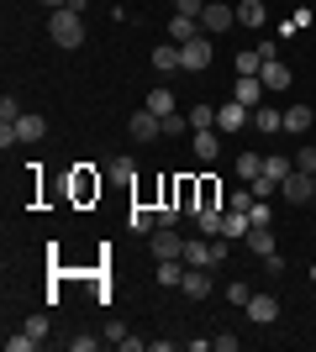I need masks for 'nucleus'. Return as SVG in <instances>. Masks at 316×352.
Instances as JSON below:
<instances>
[{"instance_id": "1", "label": "nucleus", "mask_w": 316, "mask_h": 352, "mask_svg": "<svg viewBox=\"0 0 316 352\" xmlns=\"http://www.w3.org/2000/svg\"><path fill=\"white\" fill-rule=\"evenodd\" d=\"M48 37H53V47H79L85 43V16L69 11V6L48 11Z\"/></svg>"}, {"instance_id": "2", "label": "nucleus", "mask_w": 316, "mask_h": 352, "mask_svg": "<svg viewBox=\"0 0 316 352\" xmlns=\"http://www.w3.org/2000/svg\"><path fill=\"white\" fill-rule=\"evenodd\" d=\"M211 63V37L200 32V37H190V43H180V69L185 74H200Z\"/></svg>"}, {"instance_id": "3", "label": "nucleus", "mask_w": 316, "mask_h": 352, "mask_svg": "<svg viewBox=\"0 0 316 352\" xmlns=\"http://www.w3.org/2000/svg\"><path fill=\"white\" fill-rule=\"evenodd\" d=\"M227 27H238V6H222V0H206V11H200V32H227Z\"/></svg>"}, {"instance_id": "4", "label": "nucleus", "mask_w": 316, "mask_h": 352, "mask_svg": "<svg viewBox=\"0 0 316 352\" xmlns=\"http://www.w3.org/2000/svg\"><path fill=\"white\" fill-rule=\"evenodd\" d=\"M148 248H153V258H185V236L174 232V226H153Z\"/></svg>"}, {"instance_id": "5", "label": "nucleus", "mask_w": 316, "mask_h": 352, "mask_svg": "<svg viewBox=\"0 0 316 352\" xmlns=\"http://www.w3.org/2000/svg\"><path fill=\"white\" fill-rule=\"evenodd\" d=\"M280 195H285L290 206H306V200H316V184H311V174H306V168H290L285 184H280Z\"/></svg>"}, {"instance_id": "6", "label": "nucleus", "mask_w": 316, "mask_h": 352, "mask_svg": "<svg viewBox=\"0 0 316 352\" xmlns=\"http://www.w3.org/2000/svg\"><path fill=\"white\" fill-rule=\"evenodd\" d=\"M232 100H242L248 111H258V105H264V79H258V74H238V85H232Z\"/></svg>"}, {"instance_id": "7", "label": "nucleus", "mask_w": 316, "mask_h": 352, "mask_svg": "<svg viewBox=\"0 0 316 352\" xmlns=\"http://www.w3.org/2000/svg\"><path fill=\"white\" fill-rule=\"evenodd\" d=\"M242 310H248V321H253V326H274V321H280V300H274V294H253Z\"/></svg>"}, {"instance_id": "8", "label": "nucleus", "mask_w": 316, "mask_h": 352, "mask_svg": "<svg viewBox=\"0 0 316 352\" xmlns=\"http://www.w3.org/2000/svg\"><path fill=\"white\" fill-rule=\"evenodd\" d=\"M216 126H222V132H238V126H253V111H248L242 100H227L222 111H216Z\"/></svg>"}, {"instance_id": "9", "label": "nucleus", "mask_w": 316, "mask_h": 352, "mask_svg": "<svg viewBox=\"0 0 316 352\" xmlns=\"http://www.w3.org/2000/svg\"><path fill=\"white\" fill-rule=\"evenodd\" d=\"M190 153H196L200 163L216 158V153H222V142H216V126H196V132H190Z\"/></svg>"}, {"instance_id": "10", "label": "nucleus", "mask_w": 316, "mask_h": 352, "mask_svg": "<svg viewBox=\"0 0 316 352\" xmlns=\"http://www.w3.org/2000/svg\"><path fill=\"white\" fill-rule=\"evenodd\" d=\"M132 137H137V142H153V137H164V116H153L148 105H143V111L132 116Z\"/></svg>"}, {"instance_id": "11", "label": "nucleus", "mask_w": 316, "mask_h": 352, "mask_svg": "<svg viewBox=\"0 0 316 352\" xmlns=\"http://www.w3.org/2000/svg\"><path fill=\"white\" fill-rule=\"evenodd\" d=\"M180 294H190V300H206V294H211V268H185Z\"/></svg>"}, {"instance_id": "12", "label": "nucleus", "mask_w": 316, "mask_h": 352, "mask_svg": "<svg viewBox=\"0 0 316 352\" xmlns=\"http://www.w3.org/2000/svg\"><path fill=\"white\" fill-rule=\"evenodd\" d=\"M264 21H269L264 0H238V27H253V32H264Z\"/></svg>"}, {"instance_id": "13", "label": "nucleus", "mask_w": 316, "mask_h": 352, "mask_svg": "<svg viewBox=\"0 0 316 352\" xmlns=\"http://www.w3.org/2000/svg\"><path fill=\"white\" fill-rule=\"evenodd\" d=\"M16 137H21V142H43V137H48V121L37 116V111H21V121H16Z\"/></svg>"}, {"instance_id": "14", "label": "nucleus", "mask_w": 316, "mask_h": 352, "mask_svg": "<svg viewBox=\"0 0 316 352\" xmlns=\"http://www.w3.org/2000/svg\"><path fill=\"white\" fill-rule=\"evenodd\" d=\"M248 232H253V221H248V210H227V216H222V236H227V242H242Z\"/></svg>"}, {"instance_id": "15", "label": "nucleus", "mask_w": 316, "mask_h": 352, "mask_svg": "<svg viewBox=\"0 0 316 352\" xmlns=\"http://www.w3.org/2000/svg\"><path fill=\"white\" fill-rule=\"evenodd\" d=\"M242 248L258 252V258H274V252H280V248H274V232H269V226H253V232L242 236Z\"/></svg>"}, {"instance_id": "16", "label": "nucleus", "mask_w": 316, "mask_h": 352, "mask_svg": "<svg viewBox=\"0 0 316 352\" xmlns=\"http://www.w3.org/2000/svg\"><path fill=\"white\" fill-rule=\"evenodd\" d=\"M258 79H264V89H290V79H295V74H290V63H264V69H258Z\"/></svg>"}, {"instance_id": "17", "label": "nucleus", "mask_w": 316, "mask_h": 352, "mask_svg": "<svg viewBox=\"0 0 316 352\" xmlns=\"http://www.w3.org/2000/svg\"><path fill=\"white\" fill-rule=\"evenodd\" d=\"M185 258H158V284H164V289H180L185 284Z\"/></svg>"}, {"instance_id": "18", "label": "nucleus", "mask_w": 316, "mask_h": 352, "mask_svg": "<svg viewBox=\"0 0 316 352\" xmlns=\"http://www.w3.org/2000/svg\"><path fill=\"white\" fill-rule=\"evenodd\" d=\"M169 37H174V43H190V37H200V16H180V11H174V21H169Z\"/></svg>"}, {"instance_id": "19", "label": "nucleus", "mask_w": 316, "mask_h": 352, "mask_svg": "<svg viewBox=\"0 0 316 352\" xmlns=\"http://www.w3.org/2000/svg\"><path fill=\"white\" fill-rule=\"evenodd\" d=\"M153 69H158V74L180 69V43H158V47H153Z\"/></svg>"}, {"instance_id": "20", "label": "nucleus", "mask_w": 316, "mask_h": 352, "mask_svg": "<svg viewBox=\"0 0 316 352\" xmlns=\"http://www.w3.org/2000/svg\"><path fill=\"white\" fill-rule=\"evenodd\" d=\"M127 226H132L137 236H148L153 226H158V210H148V206H132V210H127Z\"/></svg>"}, {"instance_id": "21", "label": "nucleus", "mask_w": 316, "mask_h": 352, "mask_svg": "<svg viewBox=\"0 0 316 352\" xmlns=\"http://www.w3.org/2000/svg\"><path fill=\"white\" fill-rule=\"evenodd\" d=\"M222 216H227V210H216V206H200V210H196V226H200V236H222Z\"/></svg>"}, {"instance_id": "22", "label": "nucleus", "mask_w": 316, "mask_h": 352, "mask_svg": "<svg viewBox=\"0 0 316 352\" xmlns=\"http://www.w3.org/2000/svg\"><path fill=\"white\" fill-rule=\"evenodd\" d=\"M253 126H258V132H285V111H269V105H258V111H253Z\"/></svg>"}, {"instance_id": "23", "label": "nucleus", "mask_w": 316, "mask_h": 352, "mask_svg": "<svg viewBox=\"0 0 316 352\" xmlns=\"http://www.w3.org/2000/svg\"><path fill=\"white\" fill-rule=\"evenodd\" d=\"M105 168H111V174H105L111 184H132V179H137V163H132V158H111Z\"/></svg>"}, {"instance_id": "24", "label": "nucleus", "mask_w": 316, "mask_h": 352, "mask_svg": "<svg viewBox=\"0 0 316 352\" xmlns=\"http://www.w3.org/2000/svg\"><path fill=\"white\" fill-rule=\"evenodd\" d=\"M148 111H153V116H174V95H169L164 85L148 89Z\"/></svg>"}, {"instance_id": "25", "label": "nucleus", "mask_w": 316, "mask_h": 352, "mask_svg": "<svg viewBox=\"0 0 316 352\" xmlns=\"http://www.w3.org/2000/svg\"><path fill=\"white\" fill-rule=\"evenodd\" d=\"M290 168H295V158H280V153H269V158H264V174H269L274 184H285Z\"/></svg>"}, {"instance_id": "26", "label": "nucleus", "mask_w": 316, "mask_h": 352, "mask_svg": "<svg viewBox=\"0 0 316 352\" xmlns=\"http://www.w3.org/2000/svg\"><path fill=\"white\" fill-rule=\"evenodd\" d=\"M21 331H27V337L37 342V347H43V342H48V331H53V321H48L43 310H37V316H27V326H21Z\"/></svg>"}, {"instance_id": "27", "label": "nucleus", "mask_w": 316, "mask_h": 352, "mask_svg": "<svg viewBox=\"0 0 316 352\" xmlns=\"http://www.w3.org/2000/svg\"><path fill=\"white\" fill-rule=\"evenodd\" d=\"M258 174H264V158H258V153H242V158H238V179H242V184H253Z\"/></svg>"}, {"instance_id": "28", "label": "nucleus", "mask_w": 316, "mask_h": 352, "mask_svg": "<svg viewBox=\"0 0 316 352\" xmlns=\"http://www.w3.org/2000/svg\"><path fill=\"white\" fill-rule=\"evenodd\" d=\"M311 126V105H290L285 111V132H306Z\"/></svg>"}, {"instance_id": "29", "label": "nucleus", "mask_w": 316, "mask_h": 352, "mask_svg": "<svg viewBox=\"0 0 316 352\" xmlns=\"http://www.w3.org/2000/svg\"><path fill=\"white\" fill-rule=\"evenodd\" d=\"M264 69V53H258V47H242L238 53V74H258Z\"/></svg>"}, {"instance_id": "30", "label": "nucleus", "mask_w": 316, "mask_h": 352, "mask_svg": "<svg viewBox=\"0 0 316 352\" xmlns=\"http://www.w3.org/2000/svg\"><path fill=\"white\" fill-rule=\"evenodd\" d=\"M185 116H190V132H196V126H216V111H211V105H190Z\"/></svg>"}, {"instance_id": "31", "label": "nucleus", "mask_w": 316, "mask_h": 352, "mask_svg": "<svg viewBox=\"0 0 316 352\" xmlns=\"http://www.w3.org/2000/svg\"><path fill=\"white\" fill-rule=\"evenodd\" d=\"M16 121H21V105H16V95H6L0 100V126H16Z\"/></svg>"}, {"instance_id": "32", "label": "nucleus", "mask_w": 316, "mask_h": 352, "mask_svg": "<svg viewBox=\"0 0 316 352\" xmlns=\"http://www.w3.org/2000/svg\"><path fill=\"white\" fill-rule=\"evenodd\" d=\"M248 190H253V200H274V190H280V184H274L269 174H258L253 184H248Z\"/></svg>"}, {"instance_id": "33", "label": "nucleus", "mask_w": 316, "mask_h": 352, "mask_svg": "<svg viewBox=\"0 0 316 352\" xmlns=\"http://www.w3.org/2000/svg\"><path fill=\"white\" fill-rule=\"evenodd\" d=\"M269 216H274L269 200H253V206H248V221H253V226H269Z\"/></svg>"}, {"instance_id": "34", "label": "nucleus", "mask_w": 316, "mask_h": 352, "mask_svg": "<svg viewBox=\"0 0 316 352\" xmlns=\"http://www.w3.org/2000/svg\"><path fill=\"white\" fill-rule=\"evenodd\" d=\"M185 126H190V116H180V111H174V116H164V137H180Z\"/></svg>"}, {"instance_id": "35", "label": "nucleus", "mask_w": 316, "mask_h": 352, "mask_svg": "<svg viewBox=\"0 0 316 352\" xmlns=\"http://www.w3.org/2000/svg\"><path fill=\"white\" fill-rule=\"evenodd\" d=\"M32 347H37V342H32L27 331H16V337H6V352H32Z\"/></svg>"}, {"instance_id": "36", "label": "nucleus", "mask_w": 316, "mask_h": 352, "mask_svg": "<svg viewBox=\"0 0 316 352\" xmlns=\"http://www.w3.org/2000/svg\"><path fill=\"white\" fill-rule=\"evenodd\" d=\"M227 300H232V305H248V300H253V289H248V284H227Z\"/></svg>"}, {"instance_id": "37", "label": "nucleus", "mask_w": 316, "mask_h": 352, "mask_svg": "<svg viewBox=\"0 0 316 352\" xmlns=\"http://www.w3.org/2000/svg\"><path fill=\"white\" fill-rule=\"evenodd\" d=\"M295 168H306V174H316V147H301V153H295Z\"/></svg>"}, {"instance_id": "38", "label": "nucleus", "mask_w": 316, "mask_h": 352, "mask_svg": "<svg viewBox=\"0 0 316 352\" xmlns=\"http://www.w3.org/2000/svg\"><path fill=\"white\" fill-rule=\"evenodd\" d=\"M101 347V337H69V352H95Z\"/></svg>"}, {"instance_id": "39", "label": "nucleus", "mask_w": 316, "mask_h": 352, "mask_svg": "<svg viewBox=\"0 0 316 352\" xmlns=\"http://www.w3.org/2000/svg\"><path fill=\"white\" fill-rule=\"evenodd\" d=\"M174 11H180V16H200V11H206V0H174Z\"/></svg>"}, {"instance_id": "40", "label": "nucleus", "mask_w": 316, "mask_h": 352, "mask_svg": "<svg viewBox=\"0 0 316 352\" xmlns=\"http://www.w3.org/2000/svg\"><path fill=\"white\" fill-rule=\"evenodd\" d=\"M258 53H264V63H274V58H280V37H264V43H258Z\"/></svg>"}, {"instance_id": "41", "label": "nucleus", "mask_w": 316, "mask_h": 352, "mask_svg": "<svg viewBox=\"0 0 316 352\" xmlns=\"http://www.w3.org/2000/svg\"><path fill=\"white\" fill-rule=\"evenodd\" d=\"M253 206V190H248V184H242V190H232V210H248Z\"/></svg>"}, {"instance_id": "42", "label": "nucleus", "mask_w": 316, "mask_h": 352, "mask_svg": "<svg viewBox=\"0 0 316 352\" xmlns=\"http://www.w3.org/2000/svg\"><path fill=\"white\" fill-rule=\"evenodd\" d=\"M216 342V352H238V337H232V331H222V337H211Z\"/></svg>"}, {"instance_id": "43", "label": "nucleus", "mask_w": 316, "mask_h": 352, "mask_svg": "<svg viewBox=\"0 0 316 352\" xmlns=\"http://www.w3.org/2000/svg\"><path fill=\"white\" fill-rule=\"evenodd\" d=\"M43 6H48V11H59V6H69V0H43Z\"/></svg>"}, {"instance_id": "44", "label": "nucleus", "mask_w": 316, "mask_h": 352, "mask_svg": "<svg viewBox=\"0 0 316 352\" xmlns=\"http://www.w3.org/2000/svg\"><path fill=\"white\" fill-rule=\"evenodd\" d=\"M311 284H316V268H311Z\"/></svg>"}, {"instance_id": "45", "label": "nucleus", "mask_w": 316, "mask_h": 352, "mask_svg": "<svg viewBox=\"0 0 316 352\" xmlns=\"http://www.w3.org/2000/svg\"><path fill=\"white\" fill-rule=\"evenodd\" d=\"M311 184H316V174H311Z\"/></svg>"}]
</instances>
